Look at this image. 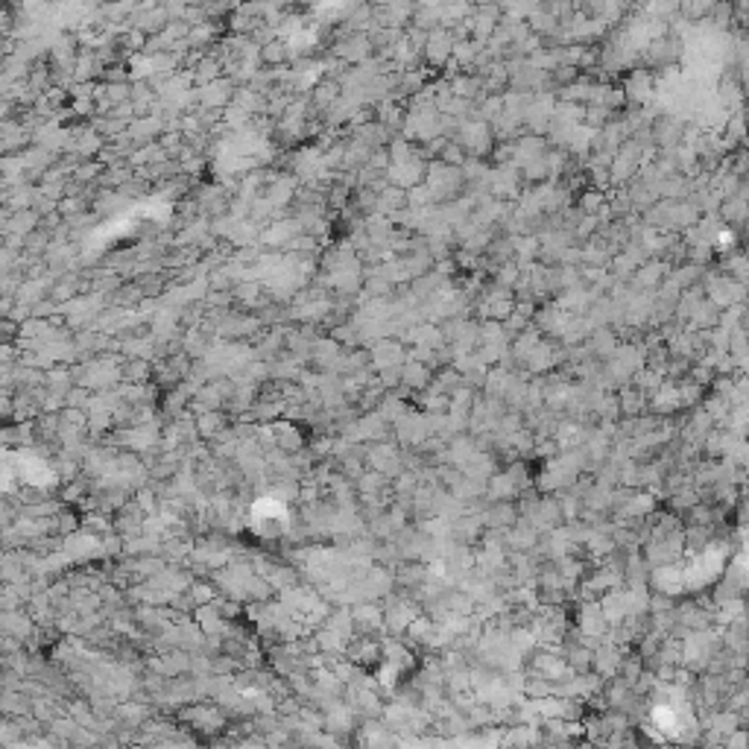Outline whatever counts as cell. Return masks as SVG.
Masks as SVG:
<instances>
[{
	"mask_svg": "<svg viewBox=\"0 0 749 749\" xmlns=\"http://www.w3.org/2000/svg\"><path fill=\"white\" fill-rule=\"evenodd\" d=\"M401 381H404L407 386H424L431 378H427V369H424V366H419L416 360H410V363L404 366V372H401Z\"/></svg>",
	"mask_w": 749,
	"mask_h": 749,
	"instance_id": "6",
	"label": "cell"
},
{
	"mask_svg": "<svg viewBox=\"0 0 749 749\" xmlns=\"http://www.w3.org/2000/svg\"><path fill=\"white\" fill-rule=\"evenodd\" d=\"M351 618H354V630L358 632H372L374 627H384V609L372 603H360L351 609Z\"/></svg>",
	"mask_w": 749,
	"mask_h": 749,
	"instance_id": "2",
	"label": "cell"
},
{
	"mask_svg": "<svg viewBox=\"0 0 749 749\" xmlns=\"http://www.w3.org/2000/svg\"><path fill=\"white\" fill-rule=\"evenodd\" d=\"M150 363L147 360H126V363H120V378L123 381H129V384H144L150 378Z\"/></svg>",
	"mask_w": 749,
	"mask_h": 749,
	"instance_id": "5",
	"label": "cell"
},
{
	"mask_svg": "<svg viewBox=\"0 0 749 749\" xmlns=\"http://www.w3.org/2000/svg\"><path fill=\"white\" fill-rule=\"evenodd\" d=\"M416 618H419L416 603H410L407 597H389L386 609H384V627L386 630L404 632V630H410V623H413Z\"/></svg>",
	"mask_w": 749,
	"mask_h": 749,
	"instance_id": "1",
	"label": "cell"
},
{
	"mask_svg": "<svg viewBox=\"0 0 749 749\" xmlns=\"http://www.w3.org/2000/svg\"><path fill=\"white\" fill-rule=\"evenodd\" d=\"M228 427V422H226V413L223 410H214V413H202L200 419H196V431H200V436L202 439H217L223 431Z\"/></svg>",
	"mask_w": 749,
	"mask_h": 749,
	"instance_id": "3",
	"label": "cell"
},
{
	"mask_svg": "<svg viewBox=\"0 0 749 749\" xmlns=\"http://www.w3.org/2000/svg\"><path fill=\"white\" fill-rule=\"evenodd\" d=\"M287 56H290V47H287V41H284V39H278V41H273V44L261 47V65L281 67Z\"/></svg>",
	"mask_w": 749,
	"mask_h": 749,
	"instance_id": "4",
	"label": "cell"
}]
</instances>
